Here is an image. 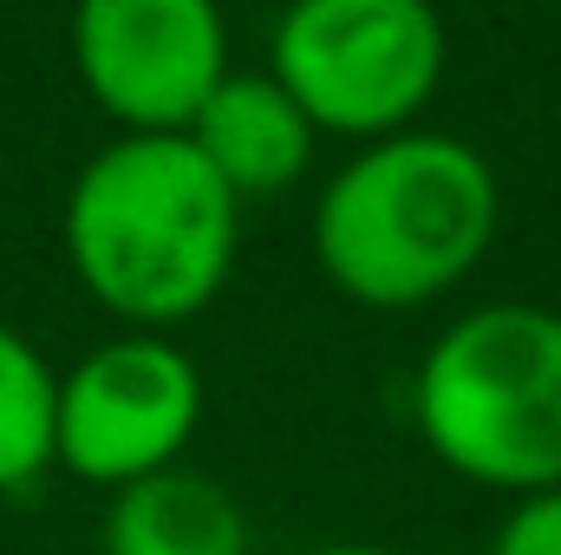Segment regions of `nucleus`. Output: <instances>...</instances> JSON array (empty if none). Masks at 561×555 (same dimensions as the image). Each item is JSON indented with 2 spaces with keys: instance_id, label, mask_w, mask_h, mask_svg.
<instances>
[{
  "instance_id": "nucleus-1",
  "label": "nucleus",
  "mask_w": 561,
  "mask_h": 555,
  "mask_svg": "<svg viewBox=\"0 0 561 555\" xmlns=\"http://www.w3.org/2000/svg\"><path fill=\"white\" fill-rule=\"evenodd\" d=\"M242 203L183 132H118L66 190V262L131 333L196 320L236 269Z\"/></svg>"
},
{
  "instance_id": "nucleus-2",
  "label": "nucleus",
  "mask_w": 561,
  "mask_h": 555,
  "mask_svg": "<svg viewBox=\"0 0 561 555\" xmlns=\"http://www.w3.org/2000/svg\"><path fill=\"white\" fill-rule=\"evenodd\" d=\"M503 223L490 157L444 132L359 144L313 196V262L346 301L405 314L477 275Z\"/></svg>"
},
{
  "instance_id": "nucleus-3",
  "label": "nucleus",
  "mask_w": 561,
  "mask_h": 555,
  "mask_svg": "<svg viewBox=\"0 0 561 555\" xmlns=\"http://www.w3.org/2000/svg\"><path fill=\"white\" fill-rule=\"evenodd\" d=\"M412 418L463 484L536 497L561 484V314L490 301L450 320L419 360Z\"/></svg>"
},
{
  "instance_id": "nucleus-4",
  "label": "nucleus",
  "mask_w": 561,
  "mask_h": 555,
  "mask_svg": "<svg viewBox=\"0 0 561 555\" xmlns=\"http://www.w3.org/2000/svg\"><path fill=\"white\" fill-rule=\"evenodd\" d=\"M450 59L431 0H287L268 33V72L327 138L412 132Z\"/></svg>"
},
{
  "instance_id": "nucleus-5",
  "label": "nucleus",
  "mask_w": 561,
  "mask_h": 555,
  "mask_svg": "<svg viewBox=\"0 0 561 555\" xmlns=\"http://www.w3.org/2000/svg\"><path fill=\"white\" fill-rule=\"evenodd\" d=\"M203 424V373L163 333H118L59 373L53 464L99 490H125L183 464Z\"/></svg>"
},
{
  "instance_id": "nucleus-6",
  "label": "nucleus",
  "mask_w": 561,
  "mask_h": 555,
  "mask_svg": "<svg viewBox=\"0 0 561 555\" xmlns=\"http://www.w3.org/2000/svg\"><path fill=\"white\" fill-rule=\"evenodd\" d=\"M72 66L85 99L125 132H190L236 72L222 0H79Z\"/></svg>"
},
{
  "instance_id": "nucleus-7",
  "label": "nucleus",
  "mask_w": 561,
  "mask_h": 555,
  "mask_svg": "<svg viewBox=\"0 0 561 555\" xmlns=\"http://www.w3.org/2000/svg\"><path fill=\"white\" fill-rule=\"evenodd\" d=\"M183 138L209 157V170L236 190V203H268L307 177L320 132L307 125V112L287 99L275 72H229L203 99Z\"/></svg>"
},
{
  "instance_id": "nucleus-8",
  "label": "nucleus",
  "mask_w": 561,
  "mask_h": 555,
  "mask_svg": "<svg viewBox=\"0 0 561 555\" xmlns=\"http://www.w3.org/2000/svg\"><path fill=\"white\" fill-rule=\"evenodd\" d=\"M105 555H255L249 510L229 497V484L170 464L157 477H138L112 490L105 523H99Z\"/></svg>"
},
{
  "instance_id": "nucleus-9",
  "label": "nucleus",
  "mask_w": 561,
  "mask_h": 555,
  "mask_svg": "<svg viewBox=\"0 0 561 555\" xmlns=\"http://www.w3.org/2000/svg\"><path fill=\"white\" fill-rule=\"evenodd\" d=\"M53 412L59 373L20 327L0 320V490H26L53 471Z\"/></svg>"
},
{
  "instance_id": "nucleus-10",
  "label": "nucleus",
  "mask_w": 561,
  "mask_h": 555,
  "mask_svg": "<svg viewBox=\"0 0 561 555\" xmlns=\"http://www.w3.org/2000/svg\"><path fill=\"white\" fill-rule=\"evenodd\" d=\"M490 555H561V484L516 497L503 530L490 536Z\"/></svg>"
},
{
  "instance_id": "nucleus-11",
  "label": "nucleus",
  "mask_w": 561,
  "mask_h": 555,
  "mask_svg": "<svg viewBox=\"0 0 561 555\" xmlns=\"http://www.w3.org/2000/svg\"><path fill=\"white\" fill-rule=\"evenodd\" d=\"M307 555H405V550H386V543H327V550H307Z\"/></svg>"
},
{
  "instance_id": "nucleus-12",
  "label": "nucleus",
  "mask_w": 561,
  "mask_h": 555,
  "mask_svg": "<svg viewBox=\"0 0 561 555\" xmlns=\"http://www.w3.org/2000/svg\"><path fill=\"white\" fill-rule=\"evenodd\" d=\"M549 7H561V0H549Z\"/></svg>"
}]
</instances>
